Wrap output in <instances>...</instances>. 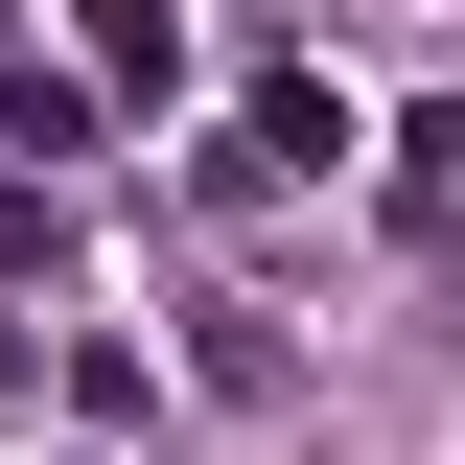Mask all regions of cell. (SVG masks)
<instances>
[{"label": "cell", "mask_w": 465, "mask_h": 465, "mask_svg": "<svg viewBox=\"0 0 465 465\" xmlns=\"http://www.w3.org/2000/svg\"><path fill=\"white\" fill-rule=\"evenodd\" d=\"M47 232H70V210H47V163H0V280H47Z\"/></svg>", "instance_id": "5"}, {"label": "cell", "mask_w": 465, "mask_h": 465, "mask_svg": "<svg viewBox=\"0 0 465 465\" xmlns=\"http://www.w3.org/2000/svg\"><path fill=\"white\" fill-rule=\"evenodd\" d=\"M70 70H94V116H163V94H186V0H94Z\"/></svg>", "instance_id": "3"}, {"label": "cell", "mask_w": 465, "mask_h": 465, "mask_svg": "<svg viewBox=\"0 0 465 465\" xmlns=\"http://www.w3.org/2000/svg\"><path fill=\"white\" fill-rule=\"evenodd\" d=\"M326 163H349V94L326 70H256V116L210 140V186H326Z\"/></svg>", "instance_id": "1"}, {"label": "cell", "mask_w": 465, "mask_h": 465, "mask_svg": "<svg viewBox=\"0 0 465 465\" xmlns=\"http://www.w3.org/2000/svg\"><path fill=\"white\" fill-rule=\"evenodd\" d=\"M396 210H465V116H396Z\"/></svg>", "instance_id": "4"}, {"label": "cell", "mask_w": 465, "mask_h": 465, "mask_svg": "<svg viewBox=\"0 0 465 465\" xmlns=\"http://www.w3.org/2000/svg\"><path fill=\"white\" fill-rule=\"evenodd\" d=\"M0 140H24V163H94V70H70L24 0H0Z\"/></svg>", "instance_id": "2"}]
</instances>
